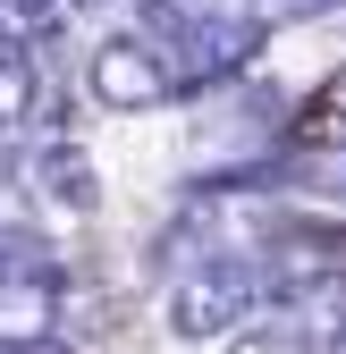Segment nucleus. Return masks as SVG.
Returning a JSON list of instances; mask_svg holds the SVG:
<instances>
[{"label": "nucleus", "mask_w": 346, "mask_h": 354, "mask_svg": "<svg viewBox=\"0 0 346 354\" xmlns=\"http://www.w3.org/2000/svg\"><path fill=\"white\" fill-rule=\"evenodd\" d=\"M287 136L304 144V152H338V144H346V68H338V76H321L313 93H304V110H295Z\"/></svg>", "instance_id": "nucleus-1"}, {"label": "nucleus", "mask_w": 346, "mask_h": 354, "mask_svg": "<svg viewBox=\"0 0 346 354\" xmlns=\"http://www.w3.org/2000/svg\"><path fill=\"white\" fill-rule=\"evenodd\" d=\"M93 84H102L110 102H152V93H161V68H152L144 51H127V42H118V51H102Z\"/></svg>", "instance_id": "nucleus-2"}, {"label": "nucleus", "mask_w": 346, "mask_h": 354, "mask_svg": "<svg viewBox=\"0 0 346 354\" xmlns=\"http://www.w3.org/2000/svg\"><path fill=\"white\" fill-rule=\"evenodd\" d=\"M313 321H321L329 337H346V279H321V287H313Z\"/></svg>", "instance_id": "nucleus-3"}, {"label": "nucleus", "mask_w": 346, "mask_h": 354, "mask_svg": "<svg viewBox=\"0 0 346 354\" xmlns=\"http://www.w3.org/2000/svg\"><path fill=\"white\" fill-rule=\"evenodd\" d=\"M178 313H186V329H220V313H228V287H194Z\"/></svg>", "instance_id": "nucleus-4"}, {"label": "nucleus", "mask_w": 346, "mask_h": 354, "mask_svg": "<svg viewBox=\"0 0 346 354\" xmlns=\"http://www.w3.org/2000/svg\"><path fill=\"white\" fill-rule=\"evenodd\" d=\"M237 354H295V346H287V337H245Z\"/></svg>", "instance_id": "nucleus-5"}]
</instances>
